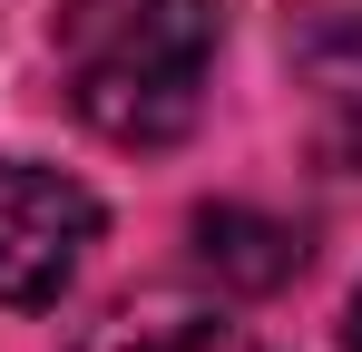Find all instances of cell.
I'll return each instance as SVG.
<instances>
[{"instance_id":"1","label":"cell","mask_w":362,"mask_h":352,"mask_svg":"<svg viewBox=\"0 0 362 352\" xmlns=\"http://www.w3.org/2000/svg\"><path fill=\"white\" fill-rule=\"evenodd\" d=\"M216 0H59V88L108 147H177L206 108Z\"/></svg>"},{"instance_id":"5","label":"cell","mask_w":362,"mask_h":352,"mask_svg":"<svg viewBox=\"0 0 362 352\" xmlns=\"http://www.w3.org/2000/svg\"><path fill=\"white\" fill-rule=\"evenodd\" d=\"M303 69H313V98H323V117H333V137H343V147H362V30L313 40V49H303Z\"/></svg>"},{"instance_id":"4","label":"cell","mask_w":362,"mask_h":352,"mask_svg":"<svg viewBox=\"0 0 362 352\" xmlns=\"http://www.w3.org/2000/svg\"><path fill=\"white\" fill-rule=\"evenodd\" d=\"M196 254H206V274H216V284L274 293V284L303 264V235L274 225V216H255V206H206V216H196Z\"/></svg>"},{"instance_id":"2","label":"cell","mask_w":362,"mask_h":352,"mask_svg":"<svg viewBox=\"0 0 362 352\" xmlns=\"http://www.w3.org/2000/svg\"><path fill=\"white\" fill-rule=\"evenodd\" d=\"M98 245V196L59 167H30V157H0V303L20 313H49L78 264Z\"/></svg>"},{"instance_id":"3","label":"cell","mask_w":362,"mask_h":352,"mask_svg":"<svg viewBox=\"0 0 362 352\" xmlns=\"http://www.w3.org/2000/svg\"><path fill=\"white\" fill-rule=\"evenodd\" d=\"M69 352H255L226 303H196V293H137L118 313H98Z\"/></svg>"},{"instance_id":"6","label":"cell","mask_w":362,"mask_h":352,"mask_svg":"<svg viewBox=\"0 0 362 352\" xmlns=\"http://www.w3.org/2000/svg\"><path fill=\"white\" fill-rule=\"evenodd\" d=\"M343 343H353V352H362V293H353V313H343Z\"/></svg>"}]
</instances>
